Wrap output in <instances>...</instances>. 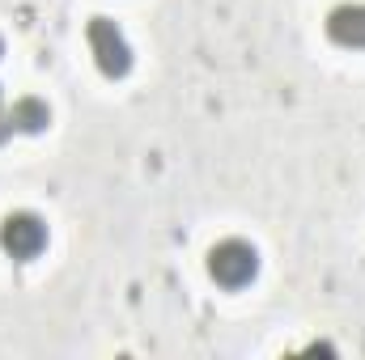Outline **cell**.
Wrapping results in <instances>:
<instances>
[{"label":"cell","mask_w":365,"mask_h":360,"mask_svg":"<svg viewBox=\"0 0 365 360\" xmlns=\"http://www.w3.org/2000/svg\"><path fill=\"white\" fill-rule=\"evenodd\" d=\"M0 246H4V255H13V259H34V255L47 246V225H43V216H34V212H9V216L0 221Z\"/></svg>","instance_id":"cell-3"},{"label":"cell","mask_w":365,"mask_h":360,"mask_svg":"<svg viewBox=\"0 0 365 360\" xmlns=\"http://www.w3.org/2000/svg\"><path fill=\"white\" fill-rule=\"evenodd\" d=\"M47 123H51V106H47L43 97H34V93L17 97V102L9 106V127H13V132L34 136V132H43Z\"/></svg>","instance_id":"cell-5"},{"label":"cell","mask_w":365,"mask_h":360,"mask_svg":"<svg viewBox=\"0 0 365 360\" xmlns=\"http://www.w3.org/2000/svg\"><path fill=\"white\" fill-rule=\"evenodd\" d=\"M0 55H4V43H0Z\"/></svg>","instance_id":"cell-7"},{"label":"cell","mask_w":365,"mask_h":360,"mask_svg":"<svg viewBox=\"0 0 365 360\" xmlns=\"http://www.w3.org/2000/svg\"><path fill=\"white\" fill-rule=\"evenodd\" d=\"M4 136H13V127H9V110H0V140Z\"/></svg>","instance_id":"cell-6"},{"label":"cell","mask_w":365,"mask_h":360,"mask_svg":"<svg viewBox=\"0 0 365 360\" xmlns=\"http://www.w3.org/2000/svg\"><path fill=\"white\" fill-rule=\"evenodd\" d=\"M86 43H90V51H93V64H98L106 77H123V73L132 68V47H128L123 30H119L110 17H90Z\"/></svg>","instance_id":"cell-2"},{"label":"cell","mask_w":365,"mask_h":360,"mask_svg":"<svg viewBox=\"0 0 365 360\" xmlns=\"http://www.w3.org/2000/svg\"><path fill=\"white\" fill-rule=\"evenodd\" d=\"M327 34L340 47H365V0L361 4H336L327 13Z\"/></svg>","instance_id":"cell-4"},{"label":"cell","mask_w":365,"mask_h":360,"mask_svg":"<svg viewBox=\"0 0 365 360\" xmlns=\"http://www.w3.org/2000/svg\"><path fill=\"white\" fill-rule=\"evenodd\" d=\"M255 271H259V250L251 242H242V238H225V242H217L208 250V275L217 284H225V288L251 284Z\"/></svg>","instance_id":"cell-1"}]
</instances>
